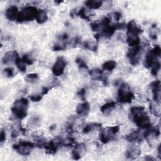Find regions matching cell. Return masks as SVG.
<instances>
[{
  "label": "cell",
  "instance_id": "obj_2",
  "mask_svg": "<svg viewBox=\"0 0 161 161\" xmlns=\"http://www.w3.org/2000/svg\"><path fill=\"white\" fill-rule=\"evenodd\" d=\"M29 100L25 98H22L14 102L11 108L13 115L19 120H23L28 114Z\"/></svg>",
  "mask_w": 161,
  "mask_h": 161
},
{
  "label": "cell",
  "instance_id": "obj_11",
  "mask_svg": "<svg viewBox=\"0 0 161 161\" xmlns=\"http://www.w3.org/2000/svg\"><path fill=\"white\" fill-rule=\"evenodd\" d=\"M89 74L93 80L101 81L104 86L108 85V79L106 77H104L103 71L98 68H94L89 71Z\"/></svg>",
  "mask_w": 161,
  "mask_h": 161
},
{
  "label": "cell",
  "instance_id": "obj_25",
  "mask_svg": "<svg viewBox=\"0 0 161 161\" xmlns=\"http://www.w3.org/2000/svg\"><path fill=\"white\" fill-rule=\"evenodd\" d=\"M15 64H16L18 69L20 72L22 73H25L26 70V66L25 63L22 61V58L20 57L17 59V60L15 62Z\"/></svg>",
  "mask_w": 161,
  "mask_h": 161
},
{
  "label": "cell",
  "instance_id": "obj_40",
  "mask_svg": "<svg viewBox=\"0 0 161 161\" xmlns=\"http://www.w3.org/2000/svg\"><path fill=\"white\" fill-rule=\"evenodd\" d=\"M6 132L3 129H2L1 133H0V142L2 144L5 142L6 141Z\"/></svg>",
  "mask_w": 161,
  "mask_h": 161
},
{
  "label": "cell",
  "instance_id": "obj_30",
  "mask_svg": "<svg viewBox=\"0 0 161 161\" xmlns=\"http://www.w3.org/2000/svg\"><path fill=\"white\" fill-rule=\"evenodd\" d=\"M160 69V62L157 61L156 64L151 67V74L153 76H157Z\"/></svg>",
  "mask_w": 161,
  "mask_h": 161
},
{
  "label": "cell",
  "instance_id": "obj_7",
  "mask_svg": "<svg viewBox=\"0 0 161 161\" xmlns=\"http://www.w3.org/2000/svg\"><path fill=\"white\" fill-rule=\"evenodd\" d=\"M33 143L29 141H22L18 144L13 145V149L20 155L23 156H29L32 149L35 147Z\"/></svg>",
  "mask_w": 161,
  "mask_h": 161
},
{
  "label": "cell",
  "instance_id": "obj_26",
  "mask_svg": "<svg viewBox=\"0 0 161 161\" xmlns=\"http://www.w3.org/2000/svg\"><path fill=\"white\" fill-rule=\"evenodd\" d=\"M25 81L29 83H35L39 79V76L36 73H30L27 74L25 78Z\"/></svg>",
  "mask_w": 161,
  "mask_h": 161
},
{
  "label": "cell",
  "instance_id": "obj_44",
  "mask_svg": "<svg viewBox=\"0 0 161 161\" xmlns=\"http://www.w3.org/2000/svg\"><path fill=\"white\" fill-rule=\"evenodd\" d=\"M49 90H50V89L48 88H47V87H45V86L43 87L42 88V94H41L42 95L47 94L48 93V92L49 91Z\"/></svg>",
  "mask_w": 161,
  "mask_h": 161
},
{
  "label": "cell",
  "instance_id": "obj_1",
  "mask_svg": "<svg viewBox=\"0 0 161 161\" xmlns=\"http://www.w3.org/2000/svg\"><path fill=\"white\" fill-rule=\"evenodd\" d=\"M130 116L133 122L142 130H147L152 127V123L149 115L142 106L133 107L130 110Z\"/></svg>",
  "mask_w": 161,
  "mask_h": 161
},
{
  "label": "cell",
  "instance_id": "obj_33",
  "mask_svg": "<svg viewBox=\"0 0 161 161\" xmlns=\"http://www.w3.org/2000/svg\"><path fill=\"white\" fill-rule=\"evenodd\" d=\"M66 44L60 45L59 44H55L53 45L52 50L55 52H59V51H63L66 50Z\"/></svg>",
  "mask_w": 161,
  "mask_h": 161
},
{
  "label": "cell",
  "instance_id": "obj_10",
  "mask_svg": "<svg viewBox=\"0 0 161 161\" xmlns=\"http://www.w3.org/2000/svg\"><path fill=\"white\" fill-rule=\"evenodd\" d=\"M127 37H139V35L143 32L142 29L136 23L134 20H131L127 24Z\"/></svg>",
  "mask_w": 161,
  "mask_h": 161
},
{
  "label": "cell",
  "instance_id": "obj_18",
  "mask_svg": "<svg viewBox=\"0 0 161 161\" xmlns=\"http://www.w3.org/2000/svg\"><path fill=\"white\" fill-rule=\"evenodd\" d=\"M103 29L101 32L100 33L101 36V37H104L106 39H110L112 36H113L114 33H115L116 28L114 25H109L107 26H102Z\"/></svg>",
  "mask_w": 161,
  "mask_h": 161
},
{
  "label": "cell",
  "instance_id": "obj_17",
  "mask_svg": "<svg viewBox=\"0 0 161 161\" xmlns=\"http://www.w3.org/2000/svg\"><path fill=\"white\" fill-rule=\"evenodd\" d=\"M90 110V104L88 102L85 101L79 103L76 107V113L80 116H86Z\"/></svg>",
  "mask_w": 161,
  "mask_h": 161
},
{
  "label": "cell",
  "instance_id": "obj_39",
  "mask_svg": "<svg viewBox=\"0 0 161 161\" xmlns=\"http://www.w3.org/2000/svg\"><path fill=\"white\" fill-rule=\"evenodd\" d=\"M86 90L85 88H82L77 93L78 96L80 98L81 100H82L83 101H85V96H86Z\"/></svg>",
  "mask_w": 161,
  "mask_h": 161
},
{
  "label": "cell",
  "instance_id": "obj_14",
  "mask_svg": "<svg viewBox=\"0 0 161 161\" xmlns=\"http://www.w3.org/2000/svg\"><path fill=\"white\" fill-rule=\"evenodd\" d=\"M142 150L136 145H132L126 151L125 156L128 159L135 160L141 155Z\"/></svg>",
  "mask_w": 161,
  "mask_h": 161
},
{
  "label": "cell",
  "instance_id": "obj_45",
  "mask_svg": "<svg viewBox=\"0 0 161 161\" xmlns=\"http://www.w3.org/2000/svg\"><path fill=\"white\" fill-rule=\"evenodd\" d=\"M61 40L64 41H67L69 39V35L67 33H64L60 36Z\"/></svg>",
  "mask_w": 161,
  "mask_h": 161
},
{
  "label": "cell",
  "instance_id": "obj_4",
  "mask_svg": "<svg viewBox=\"0 0 161 161\" xmlns=\"http://www.w3.org/2000/svg\"><path fill=\"white\" fill-rule=\"evenodd\" d=\"M38 9L35 6H29L25 7L19 12L17 22L22 23L26 22H32L36 18Z\"/></svg>",
  "mask_w": 161,
  "mask_h": 161
},
{
  "label": "cell",
  "instance_id": "obj_13",
  "mask_svg": "<svg viewBox=\"0 0 161 161\" xmlns=\"http://www.w3.org/2000/svg\"><path fill=\"white\" fill-rule=\"evenodd\" d=\"M144 138V132H142L141 130L135 131L125 136V139L131 143H140L143 141Z\"/></svg>",
  "mask_w": 161,
  "mask_h": 161
},
{
  "label": "cell",
  "instance_id": "obj_47",
  "mask_svg": "<svg viewBox=\"0 0 161 161\" xmlns=\"http://www.w3.org/2000/svg\"><path fill=\"white\" fill-rule=\"evenodd\" d=\"M145 160H149V161H154L156 160L153 156H147L145 157Z\"/></svg>",
  "mask_w": 161,
  "mask_h": 161
},
{
  "label": "cell",
  "instance_id": "obj_46",
  "mask_svg": "<svg viewBox=\"0 0 161 161\" xmlns=\"http://www.w3.org/2000/svg\"><path fill=\"white\" fill-rule=\"evenodd\" d=\"M18 135H19V132L17 130H13L12 131V132H11V137L13 138L17 137L18 136Z\"/></svg>",
  "mask_w": 161,
  "mask_h": 161
},
{
  "label": "cell",
  "instance_id": "obj_43",
  "mask_svg": "<svg viewBox=\"0 0 161 161\" xmlns=\"http://www.w3.org/2000/svg\"><path fill=\"white\" fill-rule=\"evenodd\" d=\"M30 122L31 123L34 125V126H36L38 124V123L39 122V119L37 118V117H34L33 118L32 120H30Z\"/></svg>",
  "mask_w": 161,
  "mask_h": 161
},
{
  "label": "cell",
  "instance_id": "obj_34",
  "mask_svg": "<svg viewBox=\"0 0 161 161\" xmlns=\"http://www.w3.org/2000/svg\"><path fill=\"white\" fill-rule=\"evenodd\" d=\"M22 60L26 65L31 66L33 64V60L29 57V55L27 54H25L23 55V57H22Z\"/></svg>",
  "mask_w": 161,
  "mask_h": 161
},
{
  "label": "cell",
  "instance_id": "obj_48",
  "mask_svg": "<svg viewBox=\"0 0 161 161\" xmlns=\"http://www.w3.org/2000/svg\"><path fill=\"white\" fill-rule=\"evenodd\" d=\"M157 151H158V158L160 160L161 159V145L160 144L159 145Z\"/></svg>",
  "mask_w": 161,
  "mask_h": 161
},
{
  "label": "cell",
  "instance_id": "obj_19",
  "mask_svg": "<svg viewBox=\"0 0 161 161\" xmlns=\"http://www.w3.org/2000/svg\"><path fill=\"white\" fill-rule=\"evenodd\" d=\"M18 57H19V55L17 51H9L4 55L2 59V62L4 64H8L11 62L15 63Z\"/></svg>",
  "mask_w": 161,
  "mask_h": 161
},
{
  "label": "cell",
  "instance_id": "obj_16",
  "mask_svg": "<svg viewBox=\"0 0 161 161\" xmlns=\"http://www.w3.org/2000/svg\"><path fill=\"white\" fill-rule=\"evenodd\" d=\"M86 150L85 145L84 144H76L73 150H72V157L74 160H79L82 155L84 152Z\"/></svg>",
  "mask_w": 161,
  "mask_h": 161
},
{
  "label": "cell",
  "instance_id": "obj_3",
  "mask_svg": "<svg viewBox=\"0 0 161 161\" xmlns=\"http://www.w3.org/2000/svg\"><path fill=\"white\" fill-rule=\"evenodd\" d=\"M134 94L132 92L130 88L127 83L123 82L118 89L117 101L120 103H130L134 99Z\"/></svg>",
  "mask_w": 161,
  "mask_h": 161
},
{
  "label": "cell",
  "instance_id": "obj_9",
  "mask_svg": "<svg viewBox=\"0 0 161 161\" xmlns=\"http://www.w3.org/2000/svg\"><path fill=\"white\" fill-rule=\"evenodd\" d=\"M142 50V45H139L135 47H132L128 51L127 53V57L130 60V63L134 66L138 64L140 57L139 54Z\"/></svg>",
  "mask_w": 161,
  "mask_h": 161
},
{
  "label": "cell",
  "instance_id": "obj_24",
  "mask_svg": "<svg viewBox=\"0 0 161 161\" xmlns=\"http://www.w3.org/2000/svg\"><path fill=\"white\" fill-rule=\"evenodd\" d=\"M117 63L115 60H108L104 63L102 66L104 71H107L109 72H112L116 67Z\"/></svg>",
  "mask_w": 161,
  "mask_h": 161
},
{
  "label": "cell",
  "instance_id": "obj_23",
  "mask_svg": "<svg viewBox=\"0 0 161 161\" xmlns=\"http://www.w3.org/2000/svg\"><path fill=\"white\" fill-rule=\"evenodd\" d=\"M48 20V16L47 12L44 10H39L36 20L37 23L43 24Z\"/></svg>",
  "mask_w": 161,
  "mask_h": 161
},
{
  "label": "cell",
  "instance_id": "obj_32",
  "mask_svg": "<svg viewBox=\"0 0 161 161\" xmlns=\"http://www.w3.org/2000/svg\"><path fill=\"white\" fill-rule=\"evenodd\" d=\"M75 61L76 62V64L78 65V66L80 69H88V67L86 64V63L85 62V61L84 60L82 59H81V57H77Z\"/></svg>",
  "mask_w": 161,
  "mask_h": 161
},
{
  "label": "cell",
  "instance_id": "obj_29",
  "mask_svg": "<svg viewBox=\"0 0 161 161\" xmlns=\"http://www.w3.org/2000/svg\"><path fill=\"white\" fill-rule=\"evenodd\" d=\"M47 144L46 139L42 137H39L36 138V144H35L36 147L40 149L44 147V146Z\"/></svg>",
  "mask_w": 161,
  "mask_h": 161
},
{
  "label": "cell",
  "instance_id": "obj_36",
  "mask_svg": "<svg viewBox=\"0 0 161 161\" xmlns=\"http://www.w3.org/2000/svg\"><path fill=\"white\" fill-rule=\"evenodd\" d=\"M75 143V140L73 137H68L64 139L63 145L65 147H71Z\"/></svg>",
  "mask_w": 161,
  "mask_h": 161
},
{
  "label": "cell",
  "instance_id": "obj_28",
  "mask_svg": "<svg viewBox=\"0 0 161 161\" xmlns=\"http://www.w3.org/2000/svg\"><path fill=\"white\" fill-rule=\"evenodd\" d=\"M76 15L79 17L81 18L86 20V21H90V18L89 15H88L86 14V9L82 7L81 8L78 12L76 13Z\"/></svg>",
  "mask_w": 161,
  "mask_h": 161
},
{
  "label": "cell",
  "instance_id": "obj_27",
  "mask_svg": "<svg viewBox=\"0 0 161 161\" xmlns=\"http://www.w3.org/2000/svg\"><path fill=\"white\" fill-rule=\"evenodd\" d=\"M83 47L86 49L90 50L93 52H96L98 50V45L96 44H93L92 42H90L89 41L84 42L83 43Z\"/></svg>",
  "mask_w": 161,
  "mask_h": 161
},
{
  "label": "cell",
  "instance_id": "obj_50",
  "mask_svg": "<svg viewBox=\"0 0 161 161\" xmlns=\"http://www.w3.org/2000/svg\"><path fill=\"white\" fill-rule=\"evenodd\" d=\"M55 128V125H52V126H51L50 129H51V130H53V129Z\"/></svg>",
  "mask_w": 161,
  "mask_h": 161
},
{
  "label": "cell",
  "instance_id": "obj_6",
  "mask_svg": "<svg viewBox=\"0 0 161 161\" xmlns=\"http://www.w3.org/2000/svg\"><path fill=\"white\" fill-rule=\"evenodd\" d=\"M119 131H120V127L118 125L102 129L99 135L100 141L104 144H108L110 141H113Z\"/></svg>",
  "mask_w": 161,
  "mask_h": 161
},
{
  "label": "cell",
  "instance_id": "obj_41",
  "mask_svg": "<svg viewBox=\"0 0 161 161\" xmlns=\"http://www.w3.org/2000/svg\"><path fill=\"white\" fill-rule=\"evenodd\" d=\"M113 17H114L116 21H119V20H120L121 19L122 17V13H120V12H118V11H115V12H114V13H113Z\"/></svg>",
  "mask_w": 161,
  "mask_h": 161
},
{
  "label": "cell",
  "instance_id": "obj_31",
  "mask_svg": "<svg viewBox=\"0 0 161 161\" xmlns=\"http://www.w3.org/2000/svg\"><path fill=\"white\" fill-rule=\"evenodd\" d=\"M157 106L156 104H153L152 102L150 103V112L154 115L156 116H160V108H157Z\"/></svg>",
  "mask_w": 161,
  "mask_h": 161
},
{
  "label": "cell",
  "instance_id": "obj_12",
  "mask_svg": "<svg viewBox=\"0 0 161 161\" xmlns=\"http://www.w3.org/2000/svg\"><path fill=\"white\" fill-rule=\"evenodd\" d=\"M150 88L153 101L159 103L160 99V81L159 80L153 81L150 85Z\"/></svg>",
  "mask_w": 161,
  "mask_h": 161
},
{
  "label": "cell",
  "instance_id": "obj_37",
  "mask_svg": "<svg viewBox=\"0 0 161 161\" xmlns=\"http://www.w3.org/2000/svg\"><path fill=\"white\" fill-rule=\"evenodd\" d=\"M43 96L42 94H35L30 96V99L33 102H39L42 99Z\"/></svg>",
  "mask_w": 161,
  "mask_h": 161
},
{
  "label": "cell",
  "instance_id": "obj_5",
  "mask_svg": "<svg viewBox=\"0 0 161 161\" xmlns=\"http://www.w3.org/2000/svg\"><path fill=\"white\" fill-rule=\"evenodd\" d=\"M161 55V48L159 45H156L147 53L144 65L147 69H151L156 63L159 61Z\"/></svg>",
  "mask_w": 161,
  "mask_h": 161
},
{
  "label": "cell",
  "instance_id": "obj_49",
  "mask_svg": "<svg viewBox=\"0 0 161 161\" xmlns=\"http://www.w3.org/2000/svg\"><path fill=\"white\" fill-rule=\"evenodd\" d=\"M94 37L97 41H98L101 38V36L100 35V33H96L95 35H94Z\"/></svg>",
  "mask_w": 161,
  "mask_h": 161
},
{
  "label": "cell",
  "instance_id": "obj_38",
  "mask_svg": "<svg viewBox=\"0 0 161 161\" xmlns=\"http://www.w3.org/2000/svg\"><path fill=\"white\" fill-rule=\"evenodd\" d=\"M90 27L93 32H98L100 29L101 25L100 23H98L96 22H93L90 24Z\"/></svg>",
  "mask_w": 161,
  "mask_h": 161
},
{
  "label": "cell",
  "instance_id": "obj_35",
  "mask_svg": "<svg viewBox=\"0 0 161 161\" xmlns=\"http://www.w3.org/2000/svg\"><path fill=\"white\" fill-rule=\"evenodd\" d=\"M3 73L7 78H12L14 76V70L12 67H7L3 70Z\"/></svg>",
  "mask_w": 161,
  "mask_h": 161
},
{
  "label": "cell",
  "instance_id": "obj_20",
  "mask_svg": "<svg viewBox=\"0 0 161 161\" xmlns=\"http://www.w3.org/2000/svg\"><path fill=\"white\" fill-rule=\"evenodd\" d=\"M115 106L116 103L114 101L107 102L105 104H104L101 107L100 111L104 115L108 116L111 113V112L113 110V109L115 108Z\"/></svg>",
  "mask_w": 161,
  "mask_h": 161
},
{
  "label": "cell",
  "instance_id": "obj_42",
  "mask_svg": "<svg viewBox=\"0 0 161 161\" xmlns=\"http://www.w3.org/2000/svg\"><path fill=\"white\" fill-rule=\"evenodd\" d=\"M81 39L80 37H79V36L76 37L75 39H74V47L79 45L81 43Z\"/></svg>",
  "mask_w": 161,
  "mask_h": 161
},
{
  "label": "cell",
  "instance_id": "obj_15",
  "mask_svg": "<svg viewBox=\"0 0 161 161\" xmlns=\"http://www.w3.org/2000/svg\"><path fill=\"white\" fill-rule=\"evenodd\" d=\"M18 8L16 6H11L5 11V17L9 21H17L19 14Z\"/></svg>",
  "mask_w": 161,
  "mask_h": 161
},
{
  "label": "cell",
  "instance_id": "obj_22",
  "mask_svg": "<svg viewBox=\"0 0 161 161\" xmlns=\"http://www.w3.org/2000/svg\"><path fill=\"white\" fill-rule=\"evenodd\" d=\"M103 3L102 1H99V0H88L85 2V5L91 10H97L101 8Z\"/></svg>",
  "mask_w": 161,
  "mask_h": 161
},
{
  "label": "cell",
  "instance_id": "obj_21",
  "mask_svg": "<svg viewBox=\"0 0 161 161\" xmlns=\"http://www.w3.org/2000/svg\"><path fill=\"white\" fill-rule=\"evenodd\" d=\"M101 124L99 123H91L87 124L84 127L82 132L85 134H88L89 133L93 132L94 130L100 129L101 128Z\"/></svg>",
  "mask_w": 161,
  "mask_h": 161
},
{
  "label": "cell",
  "instance_id": "obj_8",
  "mask_svg": "<svg viewBox=\"0 0 161 161\" xmlns=\"http://www.w3.org/2000/svg\"><path fill=\"white\" fill-rule=\"evenodd\" d=\"M66 66L67 61L66 59L62 56L58 57L52 67V74L56 77L62 76L64 73Z\"/></svg>",
  "mask_w": 161,
  "mask_h": 161
}]
</instances>
